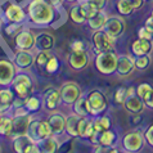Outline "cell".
<instances>
[{"label": "cell", "mask_w": 153, "mask_h": 153, "mask_svg": "<svg viewBox=\"0 0 153 153\" xmlns=\"http://www.w3.org/2000/svg\"><path fill=\"white\" fill-rule=\"evenodd\" d=\"M26 10L28 22L36 27L56 26L61 17V10L49 0H30Z\"/></svg>", "instance_id": "1"}, {"label": "cell", "mask_w": 153, "mask_h": 153, "mask_svg": "<svg viewBox=\"0 0 153 153\" xmlns=\"http://www.w3.org/2000/svg\"><path fill=\"white\" fill-rule=\"evenodd\" d=\"M70 50L71 52H81V50H89L88 49V44L82 40H74L70 45Z\"/></svg>", "instance_id": "40"}, {"label": "cell", "mask_w": 153, "mask_h": 153, "mask_svg": "<svg viewBox=\"0 0 153 153\" xmlns=\"http://www.w3.org/2000/svg\"><path fill=\"white\" fill-rule=\"evenodd\" d=\"M103 30L114 39H118L126 30V22L121 16H109Z\"/></svg>", "instance_id": "15"}, {"label": "cell", "mask_w": 153, "mask_h": 153, "mask_svg": "<svg viewBox=\"0 0 153 153\" xmlns=\"http://www.w3.org/2000/svg\"><path fill=\"white\" fill-rule=\"evenodd\" d=\"M117 62H118V54L116 53V50H108V52L98 53L95 54V58H94L95 70L104 76H111L113 74H116Z\"/></svg>", "instance_id": "3"}, {"label": "cell", "mask_w": 153, "mask_h": 153, "mask_svg": "<svg viewBox=\"0 0 153 153\" xmlns=\"http://www.w3.org/2000/svg\"><path fill=\"white\" fill-rule=\"evenodd\" d=\"M95 133L97 131L94 127V117L93 116L81 117L80 125H79V138L89 140Z\"/></svg>", "instance_id": "21"}, {"label": "cell", "mask_w": 153, "mask_h": 153, "mask_svg": "<svg viewBox=\"0 0 153 153\" xmlns=\"http://www.w3.org/2000/svg\"><path fill=\"white\" fill-rule=\"evenodd\" d=\"M56 44V39L49 32H40L36 35L35 50H52Z\"/></svg>", "instance_id": "24"}, {"label": "cell", "mask_w": 153, "mask_h": 153, "mask_svg": "<svg viewBox=\"0 0 153 153\" xmlns=\"http://www.w3.org/2000/svg\"><path fill=\"white\" fill-rule=\"evenodd\" d=\"M49 125L52 127V133L53 135H56L58 138H62L63 135H66V121L67 116L65 113L57 111H53L49 113L48 116Z\"/></svg>", "instance_id": "14"}, {"label": "cell", "mask_w": 153, "mask_h": 153, "mask_svg": "<svg viewBox=\"0 0 153 153\" xmlns=\"http://www.w3.org/2000/svg\"><path fill=\"white\" fill-rule=\"evenodd\" d=\"M36 35L30 28L23 27L13 39L14 49L17 50H35Z\"/></svg>", "instance_id": "11"}, {"label": "cell", "mask_w": 153, "mask_h": 153, "mask_svg": "<svg viewBox=\"0 0 153 153\" xmlns=\"http://www.w3.org/2000/svg\"><path fill=\"white\" fill-rule=\"evenodd\" d=\"M131 54L134 57L138 56H146V54H151L153 50V41L152 40H146V39H138L131 42L130 46Z\"/></svg>", "instance_id": "20"}, {"label": "cell", "mask_w": 153, "mask_h": 153, "mask_svg": "<svg viewBox=\"0 0 153 153\" xmlns=\"http://www.w3.org/2000/svg\"><path fill=\"white\" fill-rule=\"evenodd\" d=\"M1 117H3V113H0V120H1Z\"/></svg>", "instance_id": "49"}, {"label": "cell", "mask_w": 153, "mask_h": 153, "mask_svg": "<svg viewBox=\"0 0 153 153\" xmlns=\"http://www.w3.org/2000/svg\"><path fill=\"white\" fill-rule=\"evenodd\" d=\"M17 67L9 58H0V86H10L17 74Z\"/></svg>", "instance_id": "13"}, {"label": "cell", "mask_w": 153, "mask_h": 153, "mask_svg": "<svg viewBox=\"0 0 153 153\" xmlns=\"http://www.w3.org/2000/svg\"><path fill=\"white\" fill-rule=\"evenodd\" d=\"M151 62H152V58L149 57V54H146V56H138V57H135V68L140 70V71H144L151 66Z\"/></svg>", "instance_id": "35"}, {"label": "cell", "mask_w": 153, "mask_h": 153, "mask_svg": "<svg viewBox=\"0 0 153 153\" xmlns=\"http://www.w3.org/2000/svg\"><path fill=\"white\" fill-rule=\"evenodd\" d=\"M135 70V57L131 54H118L116 74L121 77H127Z\"/></svg>", "instance_id": "18"}, {"label": "cell", "mask_w": 153, "mask_h": 153, "mask_svg": "<svg viewBox=\"0 0 153 153\" xmlns=\"http://www.w3.org/2000/svg\"><path fill=\"white\" fill-rule=\"evenodd\" d=\"M118 142V135L114 130L112 129H108V130H104L99 134V144L103 146L105 148H111L114 147Z\"/></svg>", "instance_id": "28"}, {"label": "cell", "mask_w": 153, "mask_h": 153, "mask_svg": "<svg viewBox=\"0 0 153 153\" xmlns=\"http://www.w3.org/2000/svg\"><path fill=\"white\" fill-rule=\"evenodd\" d=\"M68 66L74 71H82L90 63V56L89 50H81V52H71L68 54Z\"/></svg>", "instance_id": "17"}, {"label": "cell", "mask_w": 153, "mask_h": 153, "mask_svg": "<svg viewBox=\"0 0 153 153\" xmlns=\"http://www.w3.org/2000/svg\"><path fill=\"white\" fill-rule=\"evenodd\" d=\"M16 100V94L10 86H1L0 89V113H10Z\"/></svg>", "instance_id": "19"}, {"label": "cell", "mask_w": 153, "mask_h": 153, "mask_svg": "<svg viewBox=\"0 0 153 153\" xmlns=\"http://www.w3.org/2000/svg\"><path fill=\"white\" fill-rule=\"evenodd\" d=\"M52 57V50H36V66H39L40 68H45L46 63Z\"/></svg>", "instance_id": "34"}, {"label": "cell", "mask_w": 153, "mask_h": 153, "mask_svg": "<svg viewBox=\"0 0 153 153\" xmlns=\"http://www.w3.org/2000/svg\"><path fill=\"white\" fill-rule=\"evenodd\" d=\"M42 102H44V109L46 112H53L57 111L58 107L62 104V98L59 89L56 88H49L46 89L42 94Z\"/></svg>", "instance_id": "16"}, {"label": "cell", "mask_w": 153, "mask_h": 153, "mask_svg": "<svg viewBox=\"0 0 153 153\" xmlns=\"http://www.w3.org/2000/svg\"><path fill=\"white\" fill-rule=\"evenodd\" d=\"M59 91H61L62 104L71 105V107L80 97H82L81 86L75 81H65L59 88Z\"/></svg>", "instance_id": "9"}, {"label": "cell", "mask_w": 153, "mask_h": 153, "mask_svg": "<svg viewBox=\"0 0 153 153\" xmlns=\"http://www.w3.org/2000/svg\"><path fill=\"white\" fill-rule=\"evenodd\" d=\"M91 1L95 4V7L99 10H105V8H107L109 0H91Z\"/></svg>", "instance_id": "43"}, {"label": "cell", "mask_w": 153, "mask_h": 153, "mask_svg": "<svg viewBox=\"0 0 153 153\" xmlns=\"http://www.w3.org/2000/svg\"><path fill=\"white\" fill-rule=\"evenodd\" d=\"M59 70H61V61H59L58 57L53 56V57L48 61V63H46L45 71L48 72L49 75H54V74H57Z\"/></svg>", "instance_id": "36"}, {"label": "cell", "mask_w": 153, "mask_h": 153, "mask_svg": "<svg viewBox=\"0 0 153 153\" xmlns=\"http://www.w3.org/2000/svg\"><path fill=\"white\" fill-rule=\"evenodd\" d=\"M152 14H153V9H152Z\"/></svg>", "instance_id": "50"}, {"label": "cell", "mask_w": 153, "mask_h": 153, "mask_svg": "<svg viewBox=\"0 0 153 153\" xmlns=\"http://www.w3.org/2000/svg\"><path fill=\"white\" fill-rule=\"evenodd\" d=\"M25 108L28 113H39L44 108V102H42V95L31 94L25 100Z\"/></svg>", "instance_id": "26"}, {"label": "cell", "mask_w": 153, "mask_h": 153, "mask_svg": "<svg viewBox=\"0 0 153 153\" xmlns=\"http://www.w3.org/2000/svg\"><path fill=\"white\" fill-rule=\"evenodd\" d=\"M0 14L5 23H25L27 22V10H25L17 1L1 0L0 1Z\"/></svg>", "instance_id": "2"}, {"label": "cell", "mask_w": 153, "mask_h": 153, "mask_svg": "<svg viewBox=\"0 0 153 153\" xmlns=\"http://www.w3.org/2000/svg\"><path fill=\"white\" fill-rule=\"evenodd\" d=\"M37 146H39V149L41 153H54L59 151V148L62 146V142L56 135H50V137L37 142Z\"/></svg>", "instance_id": "23"}, {"label": "cell", "mask_w": 153, "mask_h": 153, "mask_svg": "<svg viewBox=\"0 0 153 153\" xmlns=\"http://www.w3.org/2000/svg\"><path fill=\"white\" fill-rule=\"evenodd\" d=\"M144 104H146V108L153 109V91L146 98V99H144Z\"/></svg>", "instance_id": "44"}, {"label": "cell", "mask_w": 153, "mask_h": 153, "mask_svg": "<svg viewBox=\"0 0 153 153\" xmlns=\"http://www.w3.org/2000/svg\"><path fill=\"white\" fill-rule=\"evenodd\" d=\"M108 14H107V12L105 10H100V12H98V13L95 16H93L91 18H89L86 21V23H88V27L93 30V31H97V30H102L104 27V25L105 22H107V19H108Z\"/></svg>", "instance_id": "27"}, {"label": "cell", "mask_w": 153, "mask_h": 153, "mask_svg": "<svg viewBox=\"0 0 153 153\" xmlns=\"http://www.w3.org/2000/svg\"><path fill=\"white\" fill-rule=\"evenodd\" d=\"M129 1L131 3V5L134 7V9L138 10L144 5V1H146V0H129Z\"/></svg>", "instance_id": "45"}, {"label": "cell", "mask_w": 153, "mask_h": 153, "mask_svg": "<svg viewBox=\"0 0 153 153\" xmlns=\"http://www.w3.org/2000/svg\"><path fill=\"white\" fill-rule=\"evenodd\" d=\"M152 91H153V86L151 84H148V82H142V84H139L137 86V94L142 98L143 100L146 99V98L149 95Z\"/></svg>", "instance_id": "38"}, {"label": "cell", "mask_w": 153, "mask_h": 153, "mask_svg": "<svg viewBox=\"0 0 153 153\" xmlns=\"http://www.w3.org/2000/svg\"><path fill=\"white\" fill-rule=\"evenodd\" d=\"M126 98H127V88H118L117 90L114 91L113 99H114V103L116 104L124 105Z\"/></svg>", "instance_id": "39"}, {"label": "cell", "mask_w": 153, "mask_h": 153, "mask_svg": "<svg viewBox=\"0 0 153 153\" xmlns=\"http://www.w3.org/2000/svg\"><path fill=\"white\" fill-rule=\"evenodd\" d=\"M94 127L95 131L98 133H102L104 130H108L112 127V120L108 114H100V116L94 117Z\"/></svg>", "instance_id": "32"}, {"label": "cell", "mask_w": 153, "mask_h": 153, "mask_svg": "<svg viewBox=\"0 0 153 153\" xmlns=\"http://www.w3.org/2000/svg\"><path fill=\"white\" fill-rule=\"evenodd\" d=\"M3 18H1V14H0V30H1V25H3Z\"/></svg>", "instance_id": "48"}, {"label": "cell", "mask_w": 153, "mask_h": 153, "mask_svg": "<svg viewBox=\"0 0 153 153\" xmlns=\"http://www.w3.org/2000/svg\"><path fill=\"white\" fill-rule=\"evenodd\" d=\"M12 147L17 153H40L39 146L27 134L12 139Z\"/></svg>", "instance_id": "12"}, {"label": "cell", "mask_w": 153, "mask_h": 153, "mask_svg": "<svg viewBox=\"0 0 153 153\" xmlns=\"http://www.w3.org/2000/svg\"><path fill=\"white\" fill-rule=\"evenodd\" d=\"M0 151H1V149H0Z\"/></svg>", "instance_id": "51"}, {"label": "cell", "mask_w": 153, "mask_h": 153, "mask_svg": "<svg viewBox=\"0 0 153 153\" xmlns=\"http://www.w3.org/2000/svg\"><path fill=\"white\" fill-rule=\"evenodd\" d=\"M23 28V23H7L5 28H4V32L8 37H16V35Z\"/></svg>", "instance_id": "37"}, {"label": "cell", "mask_w": 153, "mask_h": 153, "mask_svg": "<svg viewBox=\"0 0 153 153\" xmlns=\"http://www.w3.org/2000/svg\"><path fill=\"white\" fill-rule=\"evenodd\" d=\"M88 105H89V111H90V116L97 117L103 114L108 109V100L100 90H91L86 95Z\"/></svg>", "instance_id": "6"}, {"label": "cell", "mask_w": 153, "mask_h": 153, "mask_svg": "<svg viewBox=\"0 0 153 153\" xmlns=\"http://www.w3.org/2000/svg\"><path fill=\"white\" fill-rule=\"evenodd\" d=\"M27 135L36 143L40 142V140H42V139L50 137V135H53L52 127H50V125H49L48 118L45 120V118L32 117L31 124H30V126H28Z\"/></svg>", "instance_id": "7"}, {"label": "cell", "mask_w": 153, "mask_h": 153, "mask_svg": "<svg viewBox=\"0 0 153 153\" xmlns=\"http://www.w3.org/2000/svg\"><path fill=\"white\" fill-rule=\"evenodd\" d=\"M13 130V116L10 113L3 114L0 120V138H10Z\"/></svg>", "instance_id": "29"}, {"label": "cell", "mask_w": 153, "mask_h": 153, "mask_svg": "<svg viewBox=\"0 0 153 153\" xmlns=\"http://www.w3.org/2000/svg\"><path fill=\"white\" fill-rule=\"evenodd\" d=\"M144 138H146V143L151 148H153V125L148 126L146 129V131H144Z\"/></svg>", "instance_id": "42"}, {"label": "cell", "mask_w": 153, "mask_h": 153, "mask_svg": "<svg viewBox=\"0 0 153 153\" xmlns=\"http://www.w3.org/2000/svg\"><path fill=\"white\" fill-rule=\"evenodd\" d=\"M91 44H93V52L95 54L102 52H108V50H114V45H116V39L108 35L107 32L102 30H97L93 31L91 35Z\"/></svg>", "instance_id": "8"}, {"label": "cell", "mask_w": 153, "mask_h": 153, "mask_svg": "<svg viewBox=\"0 0 153 153\" xmlns=\"http://www.w3.org/2000/svg\"><path fill=\"white\" fill-rule=\"evenodd\" d=\"M138 37L139 39H146V40H152L153 41V33L146 26L140 27L138 30Z\"/></svg>", "instance_id": "41"}, {"label": "cell", "mask_w": 153, "mask_h": 153, "mask_svg": "<svg viewBox=\"0 0 153 153\" xmlns=\"http://www.w3.org/2000/svg\"><path fill=\"white\" fill-rule=\"evenodd\" d=\"M122 151L129 153H137L140 152L146 146V138L144 133L140 130H133L126 133L121 139Z\"/></svg>", "instance_id": "5"}, {"label": "cell", "mask_w": 153, "mask_h": 153, "mask_svg": "<svg viewBox=\"0 0 153 153\" xmlns=\"http://www.w3.org/2000/svg\"><path fill=\"white\" fill-rule=\"evenodd\" d=\"M82 116H79L77 113L72 112L67 116L66 121V135H68L70 138H79V125L80 120Z\"/></svg>", "instance_id": "25"}, {"label": "cell", "mask_w": 153, "mask_h": 153, "mask_svg": "<svg viewBox=\"0 0 153 153\" xmlns=\"http://www.w3.org/2000/svg\"><path fill=\"white\" fill-rule=\"evenodd\" d=\"M124 107L127 112L133 113V114H140L144 108H146V104H144V100L140 98L137 93L133 95H129L126 98L125 103H124Z\"/></svg>", "instance_id": "22"}, {"label": "cell", "mask_w": 153, "mask_h": 153, "mask_svg": "<svg viewBox=\"0 0 153 153\" xmlns=\"http://www.w3.org/2000/svg\"><path fill=\"white\" fill-rule=\"evenodd\" d=\"M116 9L118 12V14H121V16H131L135 10L129 0H117Z\"/></svg>", "instance_id": "33"}, {"label": "cell", "mask_w": 153, "mask_h": 153, "mask_svg": "<svg viewBox=\"0 0 153 153\" xmlns=\"http://www.w3.org/2000/svg\"><path fill=\"white\" fill-rule=\"evenodd\" d=\"M16 97L26 99L31 94H33V79L28 71H17L13 81L10 84Z\"/></svg>", "instance_id": "4"}, {"label": "cell", "mask_w": 153, "mask_h": 153, "mask_svg": "<svg viewBox=\"0 0 153 153\" xmlns=\"http://www.w3.org/2000/svg\"><path fill=\"white\" fill-rule=\"evenodd\" d=\"M66 3H68V4H75V3H77L79 0H65Z\"/></svg>", "instance_id": "47"}, {"label": "cell", "mask_w": 153, "mask_h": 153, "mask_svg": "<svg viewBox=\"0 0 153 153\" xmlns=\"http://www.w3.org/2000/svg\"><path fill=\"white\" fill-rule=\"evenodd\" d=\"M68 18L71 19V22H74L75 25H84V23H86V21H88L86 17L82 13L80 3H76L71 7V9L68 12Z\"/></svg>", "instance_id": "30"}, {"label": "cell", "mask_w": 153, "mask_h": 153, "mask_svg": "<svg viewBox=\"0 0 153 153\" xmlns=\"http://www.w3.org/2000/svg\"><path fill=\"white\" fill-rule=\"evenodd\" d=\"M72 112L77 113L79 116H82V117H86V116H90V111H89V105H88V100H86V97H80L77 100L72 104Z\"/></svg>", "instance_id": "31"}, {"label": "cell", "mask_w": 153, "mask_h": 153, "mask_svg": "<svg viewBox=\"0 0 153 153\" xmlns=\"http://www.w3.org/2000/svg\"><path fill=\"white\" fill-rule=\"evenodd\" d=\"M144 26H146V27L153 33V14H151V16L146 19V22H144Z\"/></svg>", "instance_id": "46"}, {"label": "cell", "mask_w": 153, "mask_h": 153, "mask_svg": "<svg viewBox=\"0 0 153 153\" xmlns=\"http://www.w3.org/2000/svg\"><path fill=\"white\" fill-rule=\"evenodd\" d=\"M13 63L16 65L18 71H31V68L35 65L36 54L33 50H17L13 54Z\"/></svg>", "instance_id": "10"}]
</instances>
